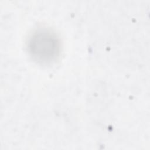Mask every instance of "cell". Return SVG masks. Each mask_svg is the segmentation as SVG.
<instances>
[{
    "label": "cell",
    "mask_w": 150,
    "mask_h": 150,
    "mask_svg": "<svg viewBox=\"0 0 150 150\" xmlns=\"http://www.w3.org/2000/svg\"><path fill=\"white\" fill-rule=\"evenodd\" d=\"M30 52L40 60L52 59L58 52L59 44L55 36L49 32H37L29 42Z\"/></svg>",
    "instance_id": "1"
}]
</instances>
